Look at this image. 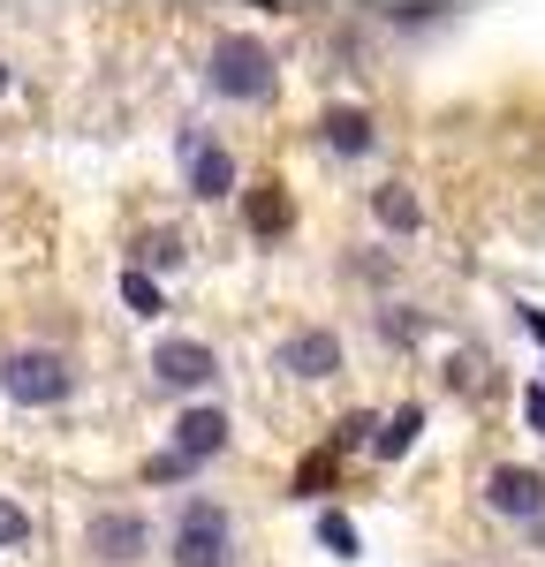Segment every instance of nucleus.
Instances as JSON below:
<instances>
[{
    "label": "nucleus",
    "mask_w": 545,
    "mask_h": 567,
    "mask_svg": "<svg viewBox=\"0 0 545 567\" xmlns=\"http://www.w3.org/2000/svg\"><path fill=\"white\" fill-rule=\"evenodd\" d=\"M0 393H8L16 409H61V401L76 393V363L61 349H16L0 363Z\"/></svg>",
    "instance_id": "obj_3"
},
{
    "label": "nucleus",
    "mask_w": 545,
    "mask_h": 567,
    "mask_svg": "<svg viewBox=\"0 0 545 567\" xmlns=\"http://www.w3.org/2000/svg\"><path fill=\"white\" fill-rule=\"evenodd\" d=\"M477 499H485L493 523H545V477L531 470V462H500Z\"/></svg>",
    "instance_id": "obj_4"
},
{
    "label": "nucleus",
    "mask_w": 545,
    "mask_h": 567,
    "mask_svg": "<svg viewBox=\"0 0 545 567\" xmlns=\"http://www.w3.org/2000/svg\"><path fill=\"white\" fill-rule=\"evenodd\" d=\"M318 545H326V553H341V560H357V523L326 507V515H318Z\"/></svg>",
    "instance_id": "obj_15"
},
{
    "label": "nucleus",
    "mask_w": 545,
    "mask_h": 567,
    "mask_svg": "<svg viewBox=\"0 0 545 567\" xmlns=\"http://www.w3.org/2000/svg\"><path fill=\"white\" fill-rule=\"evenodd\" d=\"M250 227H258V235H280V227H288V197H280V182H258V189H250Z\"/></svg>",
    "instance_id": "obj_13"
},
{
    "label": "nucleus",
    "mask_w": 545,
    "mask_h": 567,
    "mask_svg": "<svg viewBox=\"0 0 545 567\" xmlns=\"http://www.w3.org/2000/svg\"><path fill=\"white\" fill-rule=\"evenodd\" d=\"M91 553L106 567H136L152 553V523L130 515V507H106V515H91Z\"/></svg>",
    "instance_id": "obj_8"
},
{
    "label": "nucleus",
    "mask_w": 545,
    "mask_h": 567,
    "mask_svg": "<svg viewBox=\"0 0 545 567\" xmlns=\"http://www.w3.org/2000/svg\"><path fill=\"white\" fill-rule=\"evenodd\" d=\"M152 379H160L167 393H205L213 379H220V349L175 333V341H160V349H152Z\"/></svg>",
    "instance_id": "obj_5"
},
{
    "label": "nucleus",
    "mask_w": 545,
    "mask_h": 567,
    "mask_svg": "<svg viewBox=\"0 0 545 567\" xmlns=\"http://www.w3.org/2000/svg\"><path fill=\"white\" fill-rule=\"evenodd\" d=\"M371 213H379V227H387V235H417V227H424V205H417V189H409V182L371 189Z\"/></svg>",
    "instance_id": "obj_11"
},
{
    "label": "nucleus",
    "mask_w": 545,
    "mask_h": 567,
    "mask_svg": "<svg viewBox=\"0 0 545 567\" xmlns=\"http://www.w3.org/2000/svg\"><path fill=\"white\" fill-rule=\"evenodd\" d=\"M227 439H235L227 409L197 401V409H182V416H175V446H167V454H182V462L197 470V462H220V454H227Z\"/></svg>",
    "instance_id": "obj_7"
},
{
    "label": "nucleus",
    "mask_w": 545,
    "mask_h": 567,
    "mask_svg": "<svg viewBox=\"0 0 545 567\" xmlns=\"http://www.w3.org/2000/svg\"><path fill=\"white\" fill-rule=\"evenodd\" d=\"M167 560L175 567H235V523L220 499H182L175 529H167Z\"/></svg>",
    "instance_id": "obj_2"
},
{
    "label": "nucleus",
    "mask_w": 545,
    "mask_h": 567,
    "mask_svg": "<svg viewBox=\"0 0 545 567\" xmlns=\"http://www.w3.org/2000/svg\"><path fill=\"white\" fill-rule=\"evenodd\" d=\"M318 144L341 152V159H363V152L379 144V122H371L363 106H326V114H318Z\"/></svg>",
    "instance_id": "obj_10"
},
{
    "label": "nucleus",
    "mask_w": 545,
    "mask_h": 567,
    "mask_svg": "<svg viewBox=\"0 0 545 567\" xmlns=\"http://www.w3.org/2000/svg\"><path fill=\"white\" fill-rule=\"evenodd\" d=\"M205 84H213V99H227V106H266L272 84H280L272 45L250 39V31H227V39L213 45V61H205Z\"/></svg>",
    "instance_id": "obj_1"
},
{
    "label": "nucleus",
    "mask_w": 545,
    "mask_h": 567,
    "mask_svg": "<svg viewBox=\"0 0 545 567\" xmlns=\"http://www.w3.org/2000/svg\"><path fill=\"white\" fill-rule=\"evenodd\" d=\"M417 432H424V409H394V416H387V432H379V454H387V462H394V454H409V446H417Z\"/></svg>",
    "instance_id": "obj_14"
},
{
    "label": "nucleus",
    "mask_w": 545,
    "mask_h": 567,
    "mask_svg": "<svg viewBox=\"0 0 545 567\" xmlns=\"http://www.w3.org/2000/svg\"><path fill=\"white\" fill-rule=\"evenodd\" d=\"M379 432V424H371V416H341V432H333V446H363V439Z\"/></svg>",
    "instance_id": "obj_18"
},
{
    "label": "nucleus",
    "mask_w": 545,
    "mask_h": 567,
    "mask_svg": "<svg viewBox=\"0 0 545 567\" xmlns=\"http://www.w3.org/2000/svg\"><path fill=\"white\" fill-rule=\"evenodd\" d=\"M523 326H531V333H538V341H545V310H523Z\"/></svg>",
    "instance_id": "obj_20"
},
{
    "label": "nucleus",
    "mask_w": 545,
    "mask_h": 567,
    "mask_svg": "<svg viewBox=\"0 0 545 567\" xmlns=\"http://www.w3.org/2000/svg\"><path fill=\"white\" fill-rule=\"evenodd\" d=\"M0 99H8V61H0Z\"/></svg>",
    "instance_id": "obj_21"
},
{
    "label": "nucleus",
    "mask_w": 545,
    "mask_h": 567,
    "mask_svg": "<svg viewBox=\"0 0 545 567\" xmlns=\"http://www.w3.org/2000/svg\"><path fill=\"white\" fill-rule=\"evenodd\" d=\"M122 303H130L136 318H160V310H167V296H160V280H152L144 265H130V272H122Z\"/></svg>",
    "instance_id": "obj_12"
},
{
    "label": "nucleus",
    "mask_w": 545,
    "mask_h": 567,
    "mask_svg": "<svg viewBox=\"0 0 545 567\" xmlns=\"http://www.w3.org/2000/svg\"><path fill=\"white\" fill-rule=\"evenodd\" d=\"M523 416H531V432L545 439V386H531V393H523Z\"/></svg>",
    "instance_id": "obj_19"
},
{
    "label": "nucleus",
    "mask_w": 545,
    "mask_h": 567,
    "mask_svg": "<svg viewBox=\"0 0 545 567\" xmlns=\"http://www.w3.org/2000/svg\"><path fill=\"white\" fill-rule=\"evenodd\" d=\"M272 363H280L288 379H333V371H341V333H326V326L288 333V341L272 349Z\"/></svg>",
    "instance_id": "obj_9"
},
{
    "label": "nucleus",
    "mask_w": 545,
    "mask_h": 567,
    "mask_svg": "<svg viewBox=\"0 0 545 567\" xmlns=\"http://www.w3.org/2000/svg\"><path fill=\"white\" fill-rule=\"evenodd\" d=\"M136 258H144V265H182V243H175V235H144Z\"/></svg>",
    "instance_id": "obj_17"
},
{
    "label": "nucleus",
    "mask_w": 545,
    "mask_h": 567,
    "mask_svg": "<svg viewBox=\"0 0 545 567\" xmlns=\"http://www.w3.org/2000/svg\"><path fill=\"white\" fill-rule=\"evenodd\" d=\"M182 175H189V197L220 205V197H235V152L213 144L205 130H189V136H182Z\"/></svg>",
    "instance_id": "obj_6"
},
{
    "label": "nucleus",
    "mask_w": 545,
    "mask_h": 567,
    "mask_svg": "<svg viewBox=\"0 0 545 567\" xmlns=\"http://www.w3.org/2000/svg\"><path fill=\"white\" fill-rule=\"evenodd\" d=\"M16 545H31V515L16 499H0V553H16Z\"/></svg>",
    "instance_id": "obj_16"
}]
</instances>
